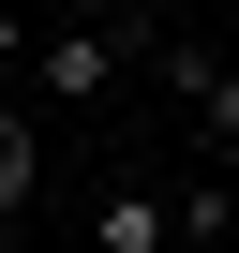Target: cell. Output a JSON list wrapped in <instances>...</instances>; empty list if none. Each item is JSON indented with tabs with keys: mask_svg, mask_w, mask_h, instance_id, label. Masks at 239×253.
<instances>
[{
	"mask_svg": "<svg viewBox=\"0 0 239 253\" xmlns=\"http://www.w3.org/2000/svg\"><path fill=\"white\" fill-rule=\"evenodd\" d=\"M120 60H135L120 30H90V15H45V30H30V75H15V104H30V119H75V104H105V89H120Z\"/></svg>",
	"mask_w": 239,
	"mask_h": 253,
	"instance_id": "1",
	"label": "cell"
},
{
	"mask_svg": "<svg viewBox=\"0 0 239 253\" xmlns=\"http://www.w3.org/2000/svg\"><path fill=\"white\" fill-rule=\"evenodd\" d=\"M30 194H45V119H30L15 89H0V223H15Z\"/></svg>",
	"mask_w": 239,
	"mask_h": 253,
	"instance_id": "4",
	"label": "cell"
},
{
	"mask_svg": "<svg viewBox=\"0 0 239 253\" xmlns=\"http://www.w3.org/2000/svg\"><path fill=\"white\" fill-rule=\"evenodd\" d=\"M90 253H179V209H165V179H120V194L90 209Z\"/></svg>",
	"mask_w": 239,
	"mask_h": 253,
	"instance_id": "2",
	"label": "cell"
},
{
	"mask_svg": "<svg viewBox=\"0 0 239 253\" xmlns=\"http://www.w3.org/2000/svg\"><path fill=\"white\" fill-rule=\"evenodd\" d=\"M75 15H90V30H120V45H135V60H150V45L179 30V15H165V0H75Z\"/></svg>",
	"mask_w": 239,
	"mask_h": 253,
	"instance_id": "5",
	"label": "cell"
},
{
	"mask_svg": "<svg viewBox=\"0 0 239 253\" xmlns=\"http://www.w3.org/2000/svg\"><path fill=\"white\" fill-rule=\"evenodd\" d=\"M165 209H179V253H239V194L194 164V179H165Z\"/></svg>",
	"mask_w": 239,
	"mask_h": 253,
	"instance_id": "3",
	"label": "cell"
},
{
	"mask_svg": "<svg viewBox=\"0 0 239 253\" xmlns=\"http://www.w3.org/2000/svg\"><path fill=\"white\" fill-rule=\"evenodd\" d=\"M30 30H45V15H30V0H0V89H15V75H30Z\"/></svg>",
	"mask_w": 239,
	"mask_h": 253,
	"instance_id": "6",
	"label": "cell"
}]
</instances>
